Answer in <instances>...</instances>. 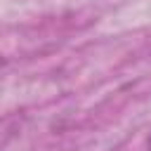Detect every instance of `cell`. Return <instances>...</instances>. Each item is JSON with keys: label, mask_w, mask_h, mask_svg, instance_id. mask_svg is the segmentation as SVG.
Masks as SVG:
<instances>
[{"label": "cell", "mask_w": 151, "mask_h": 151, "mask_svg": "<svg viewBox=\"0 0 151 151\" xmlns=\"http://www.w3.org/2000/svg\"><path fill=\"white\" fill-rule=\"evenodd\" d=\"M146 149H149V151H151V134H149V144H146Z\"/></svg>", "instance_id": "cell-1"}]
</instances>
